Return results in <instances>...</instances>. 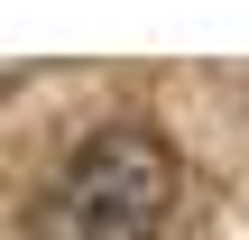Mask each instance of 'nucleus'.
I'll return each instance as SVG.
<instances>
[{"instance_id":"nucleus-1","label":"nucleus","mask_w":249,"mask_h":240,"mask_svg":"<svg viewBox=\"0 0 249 240\" xmlns=\"http://www.w3.org/2000/svg\"><path fill=\"white\" fill-rule=\"evenodd\" d=\"M166 203H176V148L148 120H102L46 185L37 240H157Z\"/></svg>"}]
</instances>
